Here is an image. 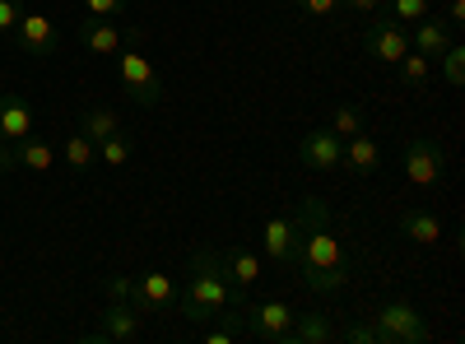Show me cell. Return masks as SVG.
<instances>
[{
    "label": "cell",
    "instance_id": "1",
    "mask_svg": "<svg viewBox=\"0 0 465 344\" xmlns=\"http://www.w3.org/2000/svg\"><path fill=\"white\" fill-rule=\"evenodd\" d=\"M298 219V242H293V260L302 284L317 298H335L349 284V260H344V242L331 233V205L322 196H302Z\"/></svg>",
    "mask_w": 465,
    "mask_h": 344
},
{
    "label": "cell",
    "instance_id": "11",
    "mask_svg": "<svg viewBox=\"0 0 465 344\" xmlns=\"http://www.w3.org/2000/svg\"><path fill=\"white\" fill-rule=\"evenodd\" d=\"M74 37H80V47L94 52V56H116L126 47V33L116 28L112 19H98V15H84L80 28H74Z\"/></svg>",
    "mask_w": 465,
    "mask_h": 344
},
{
    "label": "cell",
    "instance_id": "10",
    "mask_svg": "<svg viewBox=\"0 0 465 344\" xmlns=\"http://www.w3.org/2000/svg\"><path fill=\"white\" fill-rule=\"evenodd\" d=\"M340 149H344V140L331 126H317V131L302 135L298 159H302V168H312V172H335L340 168Z\"/></svg>",
    "mask_w": 465,
    "mask_h": 344
},
{
    "label": "cell",
    "instance_id": "24",
    "mask_svg": "<svg viewBox=\"0 0 465 344\" xmlns=\"http://www.w3.org/2000/svg\"><path fill=\"white\" fill-rule=\"evenodd\" d=\"M340 140H349V135H359L363 131V107L359 103H340L335 112H331V122H326Z\"/></svg>",
    "mask_w": 465,
    "mask_h": 344
},
{
    "label": "cell",
    "instance_id": "26",
    "mask_svg": "<svg viewBox=\"0 0 465 344\" xmlns=\"http://www.w3.org/2000/svg\"><path fill=\"white\" fill-rule=\"evenodd\" d=\"M386 5H391V19L401 24H419L433 15V0H386Z\"/></svg>",
    "mask_w": 465,
    "mask_h": 344
},
{
    "label": "cell",
    "instance_id": "5",
    "mask_svg": "<svg viewBox=\"0 0 465 344\" xmlns=\"http://www.w3.org/2000/svg\"><path fill=\"white\" fill-rule=\"evenodd\" d=\"M363 52L381 65H396L405 52H410V37H405V24L391 19V15H372L368 28H363Z\"/></svg>",
    "mask_w": 465,
    "mask_h": 344
},
{
    "label": "cell",
    "instance_id": "29",
    "mask_svg": "<svg viewBox=\"0 0 465 344\" xmlns=\"http://www.w3.org/2000/svg\"><path fill=\"white\" fill-rule=\"evenodd\" d=\"M349 344H381V335H377V326H372V317H363V321H354V326H344L340 330Z\"/></svg>",
    "mask_w": 465,
    "mask_h": 344
},
{
    "label": "cell",
    "instance_id": "2",
    "mask_svg": "<svg viewBox=\"0 0 465 344\" xmlns=\"http://www.w3.org/2000/svg\"><path fill=\"white\" fill-rule=\"evenodd\" d=\"M177 302H182V317L191 326H205L228 308V302H247V293L228 284L223 265H219V247H201L191 256V275H186V289H182Z\"/></svg>",
    "mask_w": 465,
    "mask_h": 344
},
{
    "label": "cell",
    "instance_id": "21",
    "mask_svg": "<svg viewBox=\"0 0 465 344\" xmlns=\"http://www.w3.org/2000/svg\"><path fill=\"white\" fill-rule=\"evenodd\" d=\"M61 159H65V168H70L74 177H84V172L98 163V144H94L80 126H74V131L65 135V144H61Z\"/></svg>",
    "mask_w": 465,
    "mask_h": 344
},
{
    "label": "cell",
    "instance_id": "16",
    "mask_svg": "<svg viewBox=\"0 0 465 344\" xmlns=\"http://www.w3.org/2000/svg\"><path fill=\"white\" fill-rule=\"evenodd\" d=\"M401 238H410L419 247H438L442 242V219L423 205H410V210H401Z\"/></svg>",
    "mask_w": 465,
    "mask_h": 344
},
{
    "label": "cell",
    "instance_id": "9",
    "mask_svg": "<svg viewBox=\"0 0 465 344\" xmlns=\"http://www.w3.org/2000/svg\"><path fill=\"white\" fill-rule=\"evenodd\" d=\"M89 339H112V344H131L140 339V308L126 298H112L107 308L98 312V330Z\"/></svg>",
    "mask_w": 465,
    "mask_h": 344
},
{
    "label": "cell",
    "instance_id": "8",
    "mask_svg": "<svg viewBox=\"0 0 465 344\" xmlns=\"http://www.w3.org/2000/svg\"><path fill=\"white\" fill-rule=\"evenodd\" d=\"M405 177L414 182V186H438L442 182V172H447V154H442V144L438 140H410L405 144Z\"/></svg>",
    "mask_w": 465,
    "mask_h": 344
},
{
    "label": "cell",
    "instance_id": "30",
    "mask_svg": "<svg viewBox=\"0 0 465 344\" xmlns=\"http://www.w3.org/2000/svg\"><path fill=\"white\" fill-rule=\"evenodd\" d=\"M122 10H131V0H84V15H98V19H112Z\"/></svg>",
    "mask_w": 465,
    "mask_h": 344
},
{
    "label": "cell",
    "instance_id": "19",
    "mask_svg": "<svg viewBox=\"0 0 465 344\" xmlns=\"http://www.w3.org/2000/svg\"><path fill=\"white\" fill-rule=\"evenodd\" d=\"M447 47H451V28H447L442 15H429V19L414 24V52H423L429 61H438Z\"/></svg>",
    "mask_w": 465,
    "mask_h": 344
},
{
    "label": "cell",
    "instance_id": "3",
    "mask_svg": "<svg viewBox=\"0 0 465 344\" xmlns=\"http://www.w3.org/2000/svg\"><path fill=\"white\" fill-rule=\"evenodd\" d=\"M372 326H377L381 344H429V339H433L423 312L414 308V302H405V298L381 302V308L372 312Z\"/></svg>",
    "mask_w": 465,
    "mask_h": 344
},
{
    "label": "cell",
    "instance_id": "13",
    "mask_svg": "<svg viewBox=\"0 0 465 344\" xmlns=\"http://www.w3.org/2000/svg\"><path fill=\"white\" fill-rule=\"evenodd\" d=\"M33 135V107L19 89H0V140Z\"/></svg>",
    "mask_w": 465,
    "mask_h": 344
},
{
    "label": "cell",
    "instance_id": "12",
    "mask_svg": "<svg viewBox=\"0 0 465 344\" xmlns=\"http://www.w3.org/2000/svg\"><path fill=\"white\" fill-rule=\"evenodd\" d=\"M131 302L140 312H168L177 302V284L159 270H144L140 280H131Z\"/></svg>",
    "mask_w": 465,
    "mask_h": 344
},
{
    "label": "cell",
    "instance_id": "27",
    "mask_svg": "<svg viewBox=\"0 0 465 344\" xmlns=\"http://www.w3.org/2000/svg\"><path fill=\"white\" fill-rule=\"evenodd\" d=\"M438 61H442V80H447L451 89H460V84H465V47H456V43H451Z\"/></svg>",
    "mask_w": 465,
    "mask_h": 344
},
{
    "label": "cell",
    "instance_id": "25",
    "mask_svg": "<svg viewBox=\"0 0 465 344\" xmlns=\"http://www.w3.org/2000/svg\"><path fill=\"white\" fill-rule=\"evenodd\" d=\"M396 65H401V80H405V84H414V89L433 80V61L423 56V52H405Z\"/></svg>",
    "mask_w": 465,
    "mask_h": 344
},
{
    "label": "cell",
    "instance_id": "14",
    "mask_svg": "<svg viewBox=\"0 0 465 344\" xmlns=\"http://www.w3.org/2000/svg\"><path fill=\"white\" fill-rule=\"evenodd\" d=\"M293 242H298V219L293 214H275V219L265 223L261 247H265V256L275 260V265H289L293 260Z\"/></svg>",
    "mask_w": 465,
    "mask_h": 344
},
{
    "label": "cell",
    "instance_id": "32",
    "mask_svg": "<svg viewBox=\"0 0 465 344\" xmlns=\"http://www.w3.org/2000/svg\"><path fill=\"white\" fill-rule=\"evenodd\" d=\"M19 163H15V140H0V177L5 172H15Z\"/></svg>",
    "mask_w": 465,
    "mask_h": 344
},
{
    "label": "cell",
    "instance_id": "34",
    "mask_svg": "<svg viewBox=\"0 0 465 344\" xmlns=\"http://www.w3.org/2000/svg\"><path fill=\"white\" fill-rule=\"evenodd\" d=\"M344 5L354 10V15H377V10H381V0H344Z\"/></svg>",
    "mask_w": 465,
    "mask_h": 344
},
{
    "label": "cell",
    "instance_id": "17",
    "mask_svg": "<svg viewBox=\"0 0 465 344\" xmlns=\"http://www.w3.org/2000/svg\"><path fill=\"white\" fill-rule=\"evenodd\" d=\"M219 265H223L228 284H232V289H242V293L261 280V260H256L247 247H219Z\"/></svg>",
    "mask_w": 465,
    "mask_h": 344
},
{
    "label": "cell",
    "instance_id": "22",
    "mask_svg": "<svg viewBox=\"0 0 465 344\" xmlns=\"http://www.w3.org/2000/svg\"><path fill=\"white\" fill-rule=\"evenodd\" d=\"M74 126H80L94 144L98 140H107V135H116V131H122V117H116V112L112 107H84L80 112V122H74Z\"/></svg>",
    "mask_w": 465,
    "mask_h": 344
},
{
    "label": "cell",
    "instance_id": "4",
    "mask_svg": "<svg viewBox=\"0 0 465 344\" xmlns=\"http://www.w3.org/2000/svg\"><path fill=\"white\" fill-rule=\"evenodd\" d=\"M116 84H122V93L140 107H153L163 98V80H159V70H153V61L140 52V47H122L116 52Z\"/></svg>",
    "mask_w": 465,
    "mask_h": 344
},
{
    "label": "cell",
    "instance_id": "20",
    "mask_svg": "<svg viewBox=\"0 0 465 344\" xmlns=\"http://www.w3.org/2000/svg\"><path fill=\"white\" fill-rule=\"evenodd\" d=\"M15 163L28 168V172H52L56 168V149L43 135H24V140H15Z\"/></svg>",
    "mask_w": 465,
    "mask_h": 344
},
{
    "label": "cell",
    "instance_id": "6",
    "mask_svg": "<svg viewBox=\"0 0 465 344\" xmlns=\"http://www.w3.org/2000/svg\"><path fill=\"white\" fill-rule=\"evenodd\" d=\"M10 37H15V47H19V52H28V56H37V61H47V56L61 47L56 24H52L47 15H37V10H24L19 24L10 28Z\"/></svg>",
    "mask_w": 465,
    "mask_h": 344
},
{
    "label": "cell",
    "instance_id": "7",
    "mask_svg": "<svg viewBox=\"0 0 465 344\" xmlns=\"http://www.w3.org/2000/svg\"><path fill=\"white\" fill-rule=\"evenodd\" d=\"M247 335H256L265 344H289L293 308L289 302H247Z\"/></svg>",
    "mask_w": 465,
    "mask_h": 344
},
{
    "label": "cell",
    "instance_id": "15",
    "mask_svg": "<svg viewBox=\"0 0 465 344\" xmlns=\"http://www.w3.org/2000/svg\"><path fill=\"white\" fill-rule=\"evenodd\" d=\"M340 168H349L354 177H372L377 168H381V149H377V140L372 135H349L344 140V149H340Z\"/></svg>",
    "mask_w": 465,
    "mask_h": 344
},
{
    "label": "cell",
    "instance_id": "23",
    "mask_svg": "<svg viewBox=\"0 0 465 344\" xmlns=\"http://www.w3.org/2000/svg\"><path fill=\"white\" fill-rule=\"evenodd\" d=\"M131 154H135V135L126 126L116 135H107V140H98V163H107V168H126Z\"/></svg>",
    "mask_w": 465,
    "mask_h": 344
},
{
    "label": "cell",
    "instance_id": "28",
    "mask_svg": "<svg viewBox=\"0 0 465 344\" xmlns=\"http://www.w3.org/2000/svg\"><path fill=\"white\" fill-rule=\"evenodd\" d=\"M293 10H302L307 19H331V15H340L344 10V0H289Z\"/></svg>",
    "mask_w": 465,
    "mask_h": 344
},
{
    "label": "cell",
    "instance_id": "31",
    "mask_svg": "<svg viewBox=\"0 0 465 344\" xmlns=\"http://www.w3.org/2000/svg\"><path fill=\"white\" fill-rule=\"evenodd\" d=\"M19 15H24V0H0V37L19 24Z\"/></svg>",
    "mask_w": 465,
    "mask_h": 344
},
{
    "label": "cell",
    "instance_id": "18",
    "mask_svg": "<svg viewBox=\"0 0 465 344\" xmlns=\"http://www.w3.org/2000/svg\"><path fill=\"white\" fill-rule=\"evenodd\" d=\"M340 330L331 321V312H293V335L289 344H331Z\"/></svg>",
    "mask_w": 465,
    "mask_h": 344
},
{
    "label": "cell",
    "instance_id": "33",
    "mask_svg": "<svg viewBox=\"0 0 465 344\" xmlns=\"http://www.w3.org/2000/svg\"><path fill=\"white\" fill-rule=\"evenodd\" d=\"M442 19H447V24H465V0H447Z\"/></svg>",
    "mask_w": 465,
    "mask_h": 344
}]
</instances>
